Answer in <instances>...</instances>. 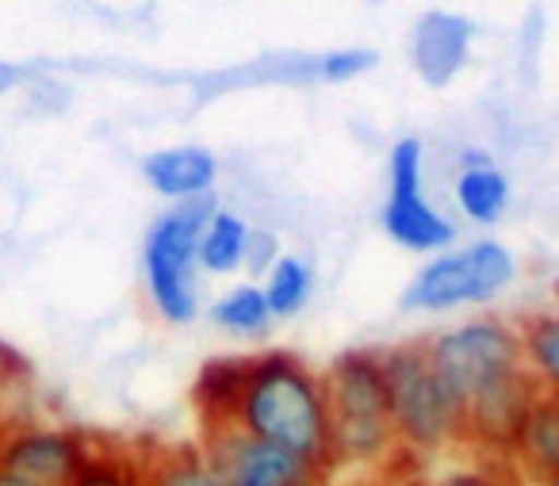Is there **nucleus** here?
<instances>
[{"instance_id": "obj_1", "label": "nucleus", "mask_w": 559, "mask_h": 486, "mask_svg": "<svg viewBox=\"0 0 559 486\" xmlns=\"http://www.w3.org/2000/svg\"><path fill=\"white\" fill-rule=\"evenodd\" d=\"M230 429L246 437L276 444L299 455L322 475H334V452H330V410L322 376L304 364L296 353L272 348V353L249 356L241 394L230 410ZM223 425V429H226Z\"/></svg>"}, {"instance_id": "obj_2", "label": "nucleus", "mask_w": 559, "mask_h": 486, "mask_svg": "<svg viewBox=\"0 0 559 486\" xmlns=\"http://www.w3.org/2000/svg\"><path fill=\"white\" fill-rule=\"evenodd\" d=\"M326 410H330V452L334 467H372L383 471L399 452L395 425H391L388 379H383L380 353L353 348L342 353L326 371Z\"/></svg>"}, {"instance_id": "obj_3", "label": "nucleus", "mask_w": 559, "mask_h": 486, "mask_svg": "<svg viewBox=\"0 0 559 486\" xmlns=\"http://www.w3.org/2000/svg\"><path fill=\"white\" fill-rule=\"evenodd\" d=\"M380 360L383 379H388L391 425H395L399 444L411 455H429L449 444H460L464 440L460 402L433 376V368L426 360V345L406 341V345L380 353Z\"/></svg>"}, {"instance_id": "obj_4", "label": "nucleus", "mask_w": 559, "mask_h": 486, "mask_svg": "<svg viewBox=\"0 0 559 486\" xmlns=\"http://www.w3.org/2000/svg\"><path fill=\"white\" fill-rule=\"evenodd\" d=\"M421 345H426V360H429V368H433V376L441 379L444 391L460 402V410H464L475 394L487 391V387L525 371L518 322H502V318L464 322V325H456V330L421 337Z\"/></svg>"}, {"instance_id": "obj_5", "label": "nucleus", "mask_w": 559, "mask_h": 486, "mask_svg": "<svg viewBox=\"0 0 559 486\" xmlns=\"http://www.w3.org/2000/svg\"><path fill=\"white\" fill-rule=\"evenodd\" d=\"M215 203L203 200L177 203L165 211L154 226L146 230V246H142V276H146L150 303L157 315L173 325H185L195 318V249H200L203 223L211 218Z\"/></svg>"}, {"instance_id": "obj_6", "label": "nucleus", "mask_w": 559, "mask_h": 486, "mask_svg": "<svg viewBox=\"0 0 559 486\" xmlns=\"http://www.w3.org/2000/svg\"><path fill=\"white\" fill-rule=\"evenodd\" d=\"M513 280V253L498 241H475L441 261H429L403 295L411 310H449L460 303L495 299Z\"/></svg>"}, {"instance_id": "obj_7", "label": "nucleus", "mask_w": 559, "mask_h": 486, "mask_svg": "<svg viewBox=\"0 0 559 486\" xmlns=\"http://www.w3.org/2000/svg\"><path fill=\"white\" fill-rule=\"evenodd\" d=\"M96 440L70 425L9 417L0 425V471L32 486H70L88 463Z\"/></svg>"}, {"instance_id": "obj_8", "label": "nucleus", "mask_w": 559, "mask_h": 486, "mask_svg": "<svg viewBox=\"0 0 559 486\" xmlns=\"http://www.w3.org/2000/svg\"><path fill=\"white\" fill-rule=\"evenodd\" d=\"M200 448L223 486H322L326 475L276 444L246 437L241 429L200 432Z\"/></svg>"}, {"instance_id": "obj_9", "label": "nucleus", "mask_w": 559, "mask_h": 486, "mask_svg": "<svg viewBox=\"0 0 559 486\" xmlns=\"http://www.w3.org/2000/svg\"><path fill=\"white\" fill-rule=\"evenodd\" d=\"M383 230L414 253H433L452 241V223L429 208L421 192V142L403 139L391 150V192L383 203Z\"/></svg>"}, {"instance_id": "obj_10", "label": "nucleus", "mask_w": 559, "mask_h": 486, "mask_svg": "<svg viewBox=\"0 0 559 486\" xmlns=\"http://www.w3.org/2000/svg\"><path fill=\"white\" fill-rule=\"evenodd\" d=\"M540 399V387L525 371L502 379V383L487 387L483 394H475L460 414H464V440L460 444L472 448L475 460H510L518 437L525 429V417L533 410V402Z\"/></svg>"}, {"instance_id": "obj_11", "label": "nucleus", "mask_w": 559, "mask_h": 486, "mask_svg": "<svg viewBox=\"0 0 559 486\" xmlns=\"http://www.w3.org/2000/svg\"><path fill=\"white\" fill-rule=\"evenodd\" d=\"M472 20L456 16V12H426V16L414 24L411 39V58L418 78L429 88H444L467 62V50H472Z\"/></svg>"}, {"instance_id": "obj_12", "label": "nucleus", "mask_w": 559, "mask_h": 486, "mask_svg": "<svg viewBox=\"0 0 559 486\" xmlns=\"http://www.w3.org/2000/svg\"><path fill=\"white\" fill-rule=\"evenodd\" d=\"M142 177L165 200H203L211 192L218 177V162L211 150L203 146H169V150H154V154L142 162Z\"/></svg>"}, {"instance_id": "obj_13", "label": "nucleus", "mask_w": 559, "mask_h": 486, "mask_svg": "<svg viewBox=\"0 0 559 486\" xmlns=\"http://www.w3.org/2000/svg\"><path fill=\"white\" fill-rule=\"evenodd\" d=\"M513 467L521 471L528 486H540L559 478V399L544 394L533 402L525 417V429L513 448Z\"/></svg>"}, {"instance_id": "obj_14", "label": "nucleus", "mask_w": 559, "mask_h": 486, "mask_svg": "<svg viewBox=\"0 0 559 486\" xmlns=\"http://www.w3.org/2000/svg\"><path fill=\"white\" fill-rule=\"evenodd\" d=\"M246 360H234V356H223V360H211L207 368L195 379V410H200V432L207 429H223L230 422V410L241 394V379H246Z\"/></svg>"}, {"instance_id": "obj_15", "label": "nucleus", "mask_w": 559, "mask_h": 486, "mask_svg": "<svg viewBox=\"0 0 559 486\" xmlns=\"http://www.w3.org/2000/svg\"><path fill=\"white\" fill-rule=\"evenodd\" d=\"M518 333L528 376L536 379V387L544 394H556L559 399V310L525 315L518 322Z\"/></svg>"}, {"instance_id": "obj_16", "label": "nucleus", "mask_w": 559, "mask_h": 486, "mask_svg": "<svg viewBox=\"0 0 559 486\" xmlns=\"http://www.w3.org/2000/svg\"><path fill=\"white\" fill-rule=\"evenodd\" d=\"M146 486H223L200 444H146Z\"/></svg>"}, {"instance_id": "obj_17", "label": "nucleus", "mask_w": 559, "mask_h": 486, "mask_svg": "<svg viewBox=\"0 0 559 486\" xmlns=\"http://www.w3.org/2000/svg\"><path fill=\"white\" fill-rule=\"evenodd\" d=\"M70 486H146V444H93Z\"/></svg>"}, {"instance_id": "obj_18", "label": "nucleus", "mask_w": 559, "mask_h": 486, "mask_svg": "<svg viewBox=\"0 0 559 486\" xmlns=\"http://www.w3.org/2000/svg\"><path fill=\"white\" fill-rule=\"evenodd\" d=\"M249 249V226L230 211H211V218L203 223L200 249H195V264L203 272H234L246 261Z\"/></svg>"}, {"instance_id": "obj_19", "label": "nucleus", "mask_w": 559, "mask_h": 486, "mask_svg": "<svg viewBox=\"0 0 559 486\" xmlns=\"http://www.w3.org/2000/svg\"><path fill=\"white\" fill-rule=\"evenodd\" d=\"M456 200L460 211L475 223H498L510 200V185L490 162H467L456 180Z\"/></svg>"}, {"instance_id": "obj_20", "label": "nucleus", "mask_w": 559, "mask_h": 486, "mask_svg": "<svg viewBox=\"0 0 559 486\" xmlns=\"http://www.w3.org/2000/svg\"><path fill=\"white\" fill-rule=\"evenodd\" d=\"M311 284H314V272L307 261L299 257H276L269 272V284L261 287L264 292V303H269V315L276 318H288V315H299L311 299Z\"/></svg>"}, {"instance_id": "obj_21", "label": "nucleus", "mask_w": 559, "mask_h": 486, "mask_svg": "<svg viewBox=\"0 0 559 486\" xmlns=\"http://www.w3.org/2000/svg\"><path fill=\"white\" fill-rule=\"evenodd\" d=\"M211 318L234 333H261L272 315H269V303H264L261 287L246 284V287H234L226 299H218L215 310H211Z\"/></svg>"}, {"instance_id": "obj_22", "label": "nucleus", "mask_w": 559, "mask_h": 486, "mask_svg": "<svg viewBox=\"0 0 559 486\" xmlns=\"http://www.w3.org/2000/svg\"><path fill=\"white\" fill-rule=\"evenodd\" d=\"M433 486H528L510 460H479L467 471H452Z\"/></svg>"}, {"instance_id": "obj_23", "label": "nucleus", "mask_w": 559, "mask_h": 486, "mask_svg": "<svg viewBox=\"0 0 559 486\" xmlns=\"http://www.w3.org/2000/svg\"><path fill=\"white\" fill-rule=\"evenodd\" d=\"M380 62V55L368 47H345V50H330L319 58V78L322 81H353L360 73H368Z\"/></svg>"}, {"instance_id": "obj_24", "label": "nucleus", "mask_w": 559, "mask_h": 486, "mask_svg": "<svg viewBox=\"0 0 559 486\" xmlns=\"http://www.w3.org/2000/svg\"><path fill=\"white\" fill-rule=\"evenodd\" d=\"M269 253H272V238H264V234H249V249H246V257H249V264H253V272H264L269 269Z\"/></svg>"}, {"instance_id": "obj_25", "label": "nucleus", "mask_w": 559, "mask_h": 486, "mask_svg": "<svg viewBox=\"0 0 559 486\" xmlns=\"http://www.w3.org/2000/svg\"><path fill=\"white\" fill-rule=\"evenodd\" d=\"M12 85H16V70H12V66H4V62H0V96L9 93Z\"/></svg>"}, {"instance_id": "obj_26", "label": "nucleus", "mask_w": 559, "mask_h": 486, "mask_svg": "<svg viewBox=\"0 0 559 486\" xmlns=\"http://www.w3.org/2000/svg\"><path fill=\"white\" fill-rule=\"evenodd\" d=\"M0 486H32V483H24V478L9 475V471H0Z\"/></svg>"}, {"instance_id": "obj_27", "label": "nucleus", "mask_w": 559, "mask_h": 486, "mask_svg": "<svg viewBox=\"0 0 559 486\" xmlns=\"http://www.w3.org/2000/svg\"><path fill=\"white\" fill-rule=\"evenodd\" d=\"M353 486H372V483H368V478H360V483H353Z\"/></svg>"}, {"instance_id": "obj_28", "label": "nucleus", "mask_w": 559, "mask_h": 486, "mask_svg": "<svg viewBox=\"0 0 559 486\" xmlns=\"http://www.w3.org/2000/svg\"><path fill=\"white\" fill-rule=\"evenodd\" d=\"M540 486H559V478H551V483H540Z\"/></svg>"}, {"instance_id": "obj_29", "label": "nucleus", "mask_w": 559, "mask_h": 486, "mask_svg": "<svg viewBox=\"0 0 559 486\" xmlns=\"http://www.w3.org/2000/svg\"><path fill=\"white\" fill-rule=\"evenodd\" d=\"M4 422H9V417H0V425H4Z\"/></svg>"}]
</instances>
